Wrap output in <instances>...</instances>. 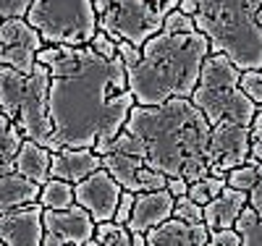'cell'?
I'll return each mask as SVG.
<instances>
[{
  "label": "cell",
  "mask_w": 262,
  "mask_h": 246,
  "mask_svg": "<svg viewBox=\"0 0 262 246\" xmlns=\"http://www.w3.org/2000/svg\"><path fill=\"white\" fill-rule=\"evenodd\" d=\"M50 69V116L60 147H92L113 142L131 107L121 55H105L92 44H45L37 55Z\"/></svg>",
  "instance_id": "1"
},
{
  "label": "cell",
  "mask_w": 262,
  "mask_h": 246,
  "mask_svg": "<svg viewBox=\"0 0 262 246\" xmlns=\"http://www.w3.org/2000/svg\"><path fill=\"white\" fill-rule=\"evenodd\" d=\"M144 147V160L165 173L196 181L215 173L210 133L212 126L191 97H170L163 105H134L123 123Z\"/></svg>",
  "instance_id": "2"
},
{
  "label": "cell",
  "mask_w": 262,
  "mask_h": 246,
  "mask_svg": "<svg viewBox=\"0 0 262 246\" xmlns=\"http://www.w3.org/2000/svg\"><path fill=\"white\" fill-rule=\"evenodd\" d=\"M118 55L126 65L128 89L137 105H163L170 97H191L202 63L210 55V39L200 29H160L142 48L121 39Z\"/></svg>",
  "instance_id": "3"
},
{
  "label": "cell",
  "mask_w": 262,
  "mask_h": 246,
  "mask_svg": "<svg viewBox=\"0 0 262 246\" xmlns=\"http://www.w3.org/2000/svg\"><path fill=\"white\" fill-rule=\"evenodd\" d=\"M262 0H196L194 24L210 39V53L228 55L242 71L262 69Z\"/></svg>",
  "instance_id": "4"
},
{
  "label": "cell",
  "mask_w": 262,
  "mask_h": 246,
  "mask_svg": "<svg viewBox=\"0 0 262 246\" xmlns=\"http://www.w3.org/2000/svg\"><path fill=\"white\" fill-rule=\"evenodd\" d=\"M0 110L13 121L24 139L48 149H60L50 116V69L34 65L32 74H21L11 65H0Z\"/></svg>",
  "instance_id": "5"
},
{
  "label": "cell",
  "mask_w": 262,
  "mask_h": 246,
  "mask_svg": "<svg viewBox=\"0 0 262 246\" xmlns=\"http://www.w3.org/2000/svg\"><path fill=\"white\" fill-rule=\"evenodd\" d=\"M242 69L223 53H210L202 63L191 102L205 113L210 126L221 121H233L252 126L259 105L242 89Z\"/></svg>",
  "instance_id": "6"
},
{
  "label": "cell",
  "mask_w": 262,
  "mask_h": 246,
  "mask_svg": "<svg viewBox=\"0 0 262 246\" xmlns=\"http://www.w3.org/2000/svg\"><path fill=\"white\" fill-rule=\"evenodd\" d=\"M27 21L45 44H90L100 29L95 0H32Z\"/></svg>",
  "instance_id": "7"
},
{
  "label": "cell",
  "mask_w": 262,
  "mask_h": 246,
  "mask_svg": "<svg viewBox=\"0 0 262 246\" xmlns=\"http://www.w3.org/2000/svg\"><path fill=\"white\" fill-rule=\"evenodd\" d=\"M179 3L181 0H95V11L105 34L142 48L163 29L165 16L179 8Z\"/></svg>",
  "instance_id": "8"
},
{
  "label": "cell",
  "mask_w": 262,
  "mask_h": 246,
  "mask_svg": "<svg viewBox=\"0 0 262 246\" xmlns=\"http://www.w3.org/2000/svg\"><path fill=\"white\" fill-rule=\"evenodd\" d=\"M42 48H45V39L27 21V16L3 18V24H0V65L32 74Z\"/></svg>",
  "instance_id": "9"
},
{
  "label": "cell",
  "mask_w": 262,
  "mask_h": 246,
  "mask_svg": "<svg viewBox=\"0 0 262 246\" xmlns=\"http://www.w3.org/2000/svg\"><path fill=\"white\" fill-rule=\"evenodd\" d=\"M102 168L111 173L123 189L134 191V194L152 191V189H163L168 184V175L160 173V170H155L144 160V154H139V152L107 149L102 154Z\"/></svg>",
  "instance_id": "10"
},
{
  "label": "cell",
  "mask_w": 262,
  "mask_h": 246,
  "mask_svg": "<svg viewBox=\"0 0 262 246\" xmlns=\"http://www.w3.org/2000/svg\"><path fill=\"white\" fill-rule=\"evenodd\" d=\"M42 220H45V238H42L45 246H63V243L86 246L95 238V228H97L90 210H84L79 202H74L66 210L45 207Z\"/></svg>",
  "instance_id": "11"
},
{
  "label": "cell",
  "mask_w": 262,
  "mask_h": 246,
  "mask_svg": "<svg viewBox=\"0 0 262 246\" xmlns=\"http://www.w3.org/2000/svg\"><path fill=\"white\" fill-rule=\"evenodd\" d=\"M210 152L217 175H226L231 168L244 165L252 154V126L233 121L215 123L210 133Z\"/></svg>",
  "instance_id": "12"
},
{
  "label": "cell",
  "mask_w": 262,
  "mask_h": 246,
  "mask_svg": "<svg viewBox=\"0 0 262 246\" xmlns=\"http://www.w3.org/2000/svg\"><path fill=\"white\" fill-rule=\"evenodd\" d=\"M74 191H76V202L84 210H90L95 222H102V220H113L116 217L123 186L105 168H100L92 175H86L84 181L74 184Z\"/></svg>",
  "instance_id": "13"
},
{
  "label": "cell",
  "mask_w": 262,
  "mask_h": 246,
  "mask_svg": "<svg viewBox=\"0 0 262 246\" xmlns=\"http://www.w3.org/2000/svg\"><path fill=\"white\" fill-rule=\"evenodd\" d=\"M42 212H45V207L39 202H32L0 215V241H3V246H39L45 238Z\"/></svg>",
  "instance_id": "14"
},
{
  "label": "cell",
  "mask_w": 262,
  "mask_h": 246,
  "mask_svg": "<svg viewBox=\"0 0 262 246\" xmlns=\"http://www.w3.org/2000/svg\"><path fill=\"white\" fill-rule=\"evenodd\" d=\"M173 207H176V196H173L165 186L152 189V191H142L134 199V210H131V217L126 220V226H128L131 233H144L147 236V231L160 226L163 220L173 217Z\"/></svg>",
  "instance_id": "15"
},
{
  "label": "cell",
  "mask_w": 262,
  "mask_h": 246,
  "mask_svg": "<svg viewBox=\"0 0 262 246\" xmlns=\"http://www.w3.org/2000/svg\"><path fill=\"white\" fill-rule=\"evenodd\" d=\"M100 168H102V154H97L92 147H60L53 152L50 175L79 184Z\"/></svg>",
  "instance_id": "16"
},
{
  "label": "cell",
  "mask_w": 262,
  "mask_h": 246,
  "mask_svg": "<svg viewBox=\"0 0 262 246\" xmlns=\"http://www.w3.org/2000/svg\"><path fill=\"white\" fill-rule=\"evenodd\" d=\"M210 228L205 222H186L181 217H168L160 226L147 231V246H207Z\"/></svg>",
  "instance_id": "17"
},
{
  "label": "cell",
  "mask_w": 262,
  "mask_h": 246,
  "mask_svg": "<svg viewBox=\"0 0 262 246\" xmlns=\"http://www.w3.org/2000/svg\"><path fill=\"white\" fill-rule=\"evenodd\" d=\"M249 202V191L226 186L215 199L205 205V226L210 231H221V228H233L236 217L242 215V210Z\"/></svg>",
  "instance_id": "18"
},
{
  "label": "cell",
  "mask_w": 262,
  "mask_h": 246,
  "mask_svg": "<svg viewBox=\"0 0 262 246\" xmlns=\"http://www.w3.org/2000/svg\"><path fill=\"white\" fill-rule=\"evenodd\" d=\"M42 184L32 181V178L21 173H6L0 175V215H6L16 207H24L32 202H39Z\"/></svg>",
  "instance_id": "19"
},
{
  "label": "cell",
  "mask_w": 262,
  "mask_h": 246,
  "mask_svg": "<svg viewBox=\"0 0 262 246\" xmlns=\"http://www.w3.org/2000/svg\"><path fill=\"white\" fill-rule=\"evenodd\" d=\"M50 165H53V149L42 147L32 139L21 142V149L16 154V173L32 178L37 184H45L50 178Z\"/></svg>",
  "instance_id": "20"
},
{
  "label": "cell",
  "mask_w": 262,
  "mask_h": 246,
  "mask_svg": "<svg viewBox=\"0 0 262 246\" xmlns=\"http://www.w3.org/2000/svg\"><path fill=\"white\" fill-rule=\"evenodd\" d=\"M21 131L13 126V121L0 110V175L16 170V154L21 149Z\"/></svg>",
  "instance_id": "21"
},
{
  "label": "cell",
  "mask_w": 262,
  "mask_h": 246,
  "mask_svg": "<svg viewBox=\"0 0 262 246\" xmlns=\"http://www.w3.org/2000/svg\"><path fill=\"white\" fill-rule=\"evenodd\" d=\"M76 202V191L71 181H63V178H48L42 184V194H39V205L50 207V210H66Z\"/></svg>",
  "instance_id": "22"
},
{
  "label": "cell",
  "mask_w": 262,
  "mask_h": 246,
  "mask_svg": "<svg viewBox=\"0 0 262 246\" xmlns=\"http://www.w3.org/2000/svg\"><path fill=\"white\" fill-rule=\"evenodd\" d=\"M233 228L242 236V246H262V215H257L249 205L236 217Z\"/></svg>",
  "instance_id": "23"
},
{
  "label": "cell",
  "mask_w": 262,
  "mask_h": 246,
  "mask_svg": "<svg viewBox=\"0 0 262 246\" xmlns=\"http://www.w3.org/2000/svg\"><path fill=\"white\" fill-rule=\"evenodd\" d=\"M226 186H228L226 175L210 173V175H202V178H196V181L189 184V196L194 199V202H200V205H207L210 199H215Z\"/></svg>",
  "instance_id": "24"
},
{
  "label": "cell",
  "mask_w": 262,
  "mask_h": 246,
  "mask_svg": "<svg viewBox=\"0 0 262 246\" xmlns=\"http://www.w3.org/2000/svg\"><path fill=\"white\" fill-rule=\"evenodd\" d=\"M95 241H97V246L100 243H107V246H128L131 243V231H128L126 222L102 220V222H97V228H95Z\"/></svg>",
  "instance_id": "25"
},
{
  "label": "cell",
  "mask_w": 262,
  "mask_h": 246,
  "mask_svg": "<svg viewBox=\"0 0 262 246\" xmlns=\"http://www.w3.org/2000/svg\"><path fill=\"white\" fill-rule=\"evenodd\" d=\"M259 163H262V160H257L254 154H249V160H247L244 165H236V168H231V170L226 173V181H228V186H233V189H242V191H249V189L257 184V178H259Z\"/></svg>",
  "instance_id": "26"
},
{
  "label": "cell",
  "mask_w": 262,
  "mask_h": 246,
  "mask_svg": "<svg viewBox=\"0 0 262 246\" xmlns=\"http://www.w3.org/2000/svg\"><path fill=\"white\" fill-rule=\"evenodd\" d=\"M173 217H181L186 222H205V205L194 202L189 194L176 196V207H173Z\"/></svg>",
  "instance_id": "27"
},
{
  "label": "cell",
  "mask_w": 262,
  "mask_h": 246,
  "mask_svg": "<svg viewBox=\"0 0 262 246\" xmlns=\"http://www.w3.org/2000/svg\"><path fill=\"white\" fill-rule=\"evenodd\" d=\"M163 29L165 32H194L196 24H194V16L184 13L181 8H173L163 21Z\"/></svg>",
  "instance_id": "28"
},
{
  "label": "cell",
  "mask_w": 262,
  "mask_h": 246,
  "mask_svg": "<svg viewBox=\"0 0 262 246\" xmlns=\"http://www.w3.org/2000/svg\"><path fill=\"white\" fill-rule=\"evenodd\" d=\"M242 89L262 107V69L244 71V74H242Z\"/></svg>",
  "instance_id": "29"
},
{
  "label": "cell",
  "mask_w": 262,
  "mask_h": 246,
  "mask_svg": "<svg viewBox=\"0 0 262 246\" xmlns=\"http://www.w3.org/2000/svg\"><path fill=\"white\" fill-rule=\"evenodd\" d=\"M210 246H242V236L236 228L210 231Z\"/></svg>",
  "instance_id": "30"
},
{
  "label": "cell",
  "mask_w": 262,
  "mask_h": 246,
  "mask_svg": "<svg viewBox=\"0 0 262 246\" xmlns=\"http://www.w3.org/2000/svg\"><path fill=\"white\" fill-rule=\"evenodd\" d=\"M32 0H0V18H13V16H27Z\"/></svg>",
  "instance_id": "31"
},
{
  "label": "cell",
  "mask_w": 262,
  "mask_h": 246,
  "mask_svg": "<svg viewBox=\"0 0 262 246\" xmlns=\"http://www.w3.org/2000/svg\"><path fill=\"white\" fill-rule=\"evenodd\" d=\"M134 199H137V194H134V191L123 189V194H121V202H118V210H116V217H113V220L126 222V220L131 217V210H134Z\"/></svg>",
  "instance_id": "32"
},
{
  "label": "cell",
  "mask_w": 262,
  "mask_h": 246,
  "mask_svg": "<svg viewBox=\"0 0 262 246\" xmlns=\"http://www.w3.org/2000/svg\"><path fill=\"white\" fill-rule=\"evenodd\" d=\"M252 154L257 160H262V107H259V113L254 116V123H252Z\"/></svg>",
  "instance_id": "33"
},
{
  "label": "cell",
  "mask_w": 262,
  "mask_h": 246,
  "mask_svg": "<svg viewBox=\"0 0 262 246\" xmlns=\"http://www.w3.org/2000/svg\"><path fill=\"white\" fill-rule=\"evenodd\" d=\"M257 215H262V163H259V178H257V184L249 189V202H247Z\"/></svg>",
  "instance_id": "34"
},
{
  "label": "cell",
  "mask_w": 262,
  "mask_h": 246,
  "mask_svg": "<svg viewBox=\"0 0 262 246\" xmlns=\"http://www.w3.org/2000/svg\"><path fill=\"white\" fill-rule=\"evenodd\" d=\"M165 189H168L173 196H184V194H189V181H186L184 175H168Z\"/></svg>",
  "instance_id": "35"
},
{
  "label": "cell",
  "mask_w": 262,
  "mask_h": 246,
  "mask_svg": "<svg viewBox=\"0 0 262 246\" xmlns=\"http://www.w3.org/2000/svg\"><path fill=\"white\" fill-rule=\"evenodd\" d=\"M179 8H181L184 13L194 16V13H196V0H181V3H179Z\"/></svg>",
  "instance_id": "36"
},
{
  "label": "cell",
  "mask_w": 262,
  "mask_h": 246,
  "mask_svg": "<svg viewBox=\"0 0 262 246\" xmlns=\"http://www.w3.org/2000/svg\"><path fill=\"white\" fill-rule=\"evenodd\" d=\"M257 18H259V27H262V8H259V13H257Z\"/></svg>",
  "instance_id": "37"
},
{
  "label": "cell",
  "mask_w": 262,
  "mask_h": 246,
  "mask_svg": "<svg viewBox=\"0 0 262 246\" xmlns=\"http://www.w3.org/2000/svg\"><path fill=\"white\" fill-rule=\"evenodd\" d=\"M0 24H3V18H0Z\"/></svg>",
  "instance_id": "38"
},
{
  "label": "cell",
  "mask_w": 262,
  "mask_h": 246,
  "mask_svg": "<svg viewBox=\"0 0 262 246\" xmlns=\"http://www.w3.org/2000/svg\"><path fill=\"white\" fill-rule=\"evenodd\" d=\"M0 246H3V241H0Z\"/></svg>",
  "instance_id": "39"
}]
</instances>
